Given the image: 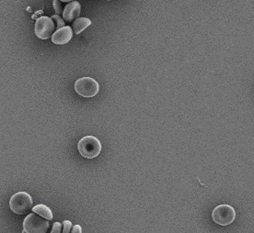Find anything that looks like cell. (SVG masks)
I'll return each instance as SVG.
<instances>
[{
  "label": "cell",
  "instance_id": "1",
  "mask_svg": "<svg viewBox=\"0 0 254 233\" xmlns=\"http://www.w3.org/2000/svg\"><path fill=\"white\" fill-rule=\"evenodd\" d=\"M77 150L82 157L93 159L101 153L102 143L94 136H86L78 141Z\"/></svg>",
  "mask_w": 254,
  "mask_h": 233
},
{
  "label": "cell",
  "instance_id": "2",
  "mask_svg": "<svg viewBox=\"0 0 254 233\" xmlns=\"http://www.w3.org/2000/svg\"><path fill=\"white\" fill-rule=\"evenodd\" d=\"M9 207L13 212L17 215L27 214L32 210V196L26 192H19L13 195L10 198Z\"/></svg>",
  "mask_w": 254,
  "mask_h": 233
},
{
  "label": "cell",
  "instance_id": "3",
  "mask_svg": "<svg viewBox=\"0 0 254 233\" xmlns=\"http://www.w3.org/2000/svg\"><path fill=\"white\" fill-rule=\"evenodd\" d=\"M49 228V221L44 220L43 217L33 212L28 215L23 222V233H45Z\"/></svg>",
  "mask_w": 254,
  "mask_h": 233
},
{
  "label": "cell",
  "instance_id": "4",
  "mask_svg": "<svg viewBox=\"0 0 254 233\" xmlns=\"http://www.w3.org/2000/svg\"><path fill=\"white\" fill-rule=\"evenodd\" d=\"M236 211L229 205H219L212 212V219L216 224L227 226L235 221Z\"/></svg>",
  "mask_w": 254,
  "mask_h": 233
},
{
  "label": "cell",
  "instance_id": "5",
  "mask_svg": "<svg viewBox=\"0 0 254 233\" xmlns=\"http://www.w3.org/2000/svg\"><path fill=\"white\" fill-rule=\"evenodd\" d=\"M98 82L90 77H83L75 83V91L83 97H93L99 93Z\"/></svg>",
  "mask_w": 254,
  "mask_h": 233
},
{
  "label": "cell",
  "instance_id": "6",
  "mask_svg": "<svg viewBox=\"0 0 254 233\" xmlns=\"http://www.w3.org/2000/svg\"><path fill=\"white\" fill-rule=\"evenodd\" d=\"M56 25L53 19L48 17H41L36 20L34 32L35 35L41 40H47L53 36Z\"/></svg>",
  "mask_w": 254,
  "mask_h": 233
},
{
  "label": "cell",
  "instance_id": "7",
  "mask_svg": "<svg viewBox=\"0 0 254 233\" xmlns=\"http://www.w3.org/2000/svg\"><path fill=\"white\" fill-rule=\"evenodd\" d=\"M73 32H72V29L70 28L69 26H65V27L61 28L60 30H58L53 34L52 42L55 45H66L72 39Z\"/></svg>",
  "mask_w": 254,
  "mask_h": 233
},
{
  "label": "cell",
  "instance_id": "8",
  "mask_svg": "<svg viewBox=\"0 0 254 233\" xmlns=\"http://www.w3.org/2000/svg\"><path fill=\"white\" fill-rule=\"evenodd\" d=\"M80 14V4L77 1H72L64 9L63 18L66 22H71Z\"/></svg>",
  "mask_w": 254,
  "mask_h": 233
},
{
  "label": "cell",
  "instance_id": "9",
  "mask_svg": "<svg viewBox=\"0 0 254 233\" xmlns=\"http://www.w3.org/2000/svg\"><path fill=\"white\" fill-rule=\"evenodd\" d=\"M91 24L90 19L87 18H78L73 22V32L75 34H79L85 29H87Z\"/></svg>",
  "mask_w": 254,
  "mask_h": 233
},
{
  "label": "cell",
  "instance_id": "10",
  "mask_svg": "<svg viewBox=\"0 0 254 233\" xmlns=\"http://www.w3.org/2000/svg\"><path fill=\"white\" fill-rule=\"evenodd\" d=\"M32 211L37 213L40 216H42L43 218H45V219L48 220V221H52L53 220L52 210L47 206H45V205L39 204V205L35 206L34 208H32Z\"/></svg>",
  "mask_w": 254,
  "mask_h": 233
},
{
  "label": "cell",
  "instance_id": "11",
  "mask_svg": "<svg viewBox=\"0 0 254 233\" xmlns=\"http://www.w3.org/2000/svg\"><path fill=\"white\" fill-rule=\"evenodd\" d=\"M54 22H55V25H56V29L57 30H60L61 28L64 27V19H62L59 15H55L51 18Z\"/></svg>",
  "mask_w": 254,
  "mask_h": 233
},
{
  "label": "cell",
  "instance_id": "12",
  "mask_svg": "<svg viewBox=\"0 0 254 233\" xmlns=\"http://www.w3.org/2000/svg\"><path fill=\"white\" fill-rule=\"evenodd\" d=\"M62 2H63V1H61V0H54V8H55L56 13H57L58 15L64 12L63 9L65 7V6H64Z\"/></svg>",
  "mask_w": 254,
  "mask_h": 233
},
{
  "label": "cell",
  "instance_id": "13",
  "mask_svg": "<svg viewBox=\"0 0 254 233\" xmlns=\"http://www.w3.org/2000/svg\"><path fill=\"white\" fill-rule=\"evenodd\" d=\"M63 233H69L71 232V229H72V223L69 221H63Z\"/></svg>",
  "mask_w": 254,
  "mask_h": 233
},
{
  "label": "cell",
  "instance_id": "14",
  "mask_svg": "<svg viewBox=\"0 0 254 233\" xmlns=\"http://www.w3.org/2000/svg\"><path fill=\"white\" fill-rule=\"evenodd\" d=\"M61 228H62V224L59 222H56L53 225V230H52V233H61Z\"/></svg>",
  "mask_w": 254,
  "mask_h": 233
},
{
  "label": "cell",
  "instance_id": "15",
  "mask_svg": "<svg viewBox=\"0 0 254 233\" xmlns=\"http://www.w3.org/2000/svg\"><path fill=\"white\" fill-rule=\"evenodd\" d=\"M72 233H82V230H81V227L79 226V225H76V226H74L73 229H72Z\"/></svg>",
  "mask_w": 254,
  "mask_h": 233
},
{
  "label": "cell",
  "instance_id": "16",
  "mask_svg": "<svg viewBox=\"0 0 254 233\" xmlns=\"http://www.w3.org/2000/svg\"><path fill=\"white\" fill-rule=\"evenodd\" d=\"M44 13V11L43 10H40V11H38L37 13H35V15L34 16H32V19H35L38 15H40V14H43Z\"/></svg>",
  "mask_w": 254,
  "mask_h": 233
},
{
  "label": "cell",
  "instance_id": "17",
  "mask_svg": "<svg viewBox=\"0 0 254 233\" xmlns=\"http://www.w3.org/2000/svg\"><path fill=\"white\" fill-rule=\"evenodd\" d=\"M61 1H63V2H70V1H72V0H61Z\"/></svg>",
  "mask_w": 254,
  "mask_h": 233
},
{
  "label": "cell",
  "instance_id": "18",
  "mask_svg": "<svg viewBox=\"0 0 254 233\" xmlns=\"http://www.w3.org/2000/svg\"><path fill=\"white\" fill-rule=\"evenodd\" d=\"M108 1H109V0H108Z\"/></svg>",
  "mask_w": 254,
  "mask_h": 233
}]
</instances>
